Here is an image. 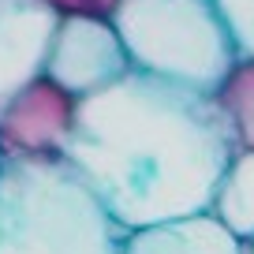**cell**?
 <instances>
[{"instance_id": "1", "label": "cell", "mask_w": 254, "mask_h": 254, "mask_svg": "<svg viewBox=\"0 0 254 254\" xmlns=\"http://www.w3.org/2000/svg\"><path fill=\"white\" fill-rule=\"evenodd\" d=\"M232 142L209 94L131 71L79 97L64 157L120 228L209 209Z\"/></svg>"}, {"instance_id": "2", "label": "cell", "mask_w": 254, "mask_h": 254, "mask_svg": "<svg viewBox=\"0 0 254 254\" xmlns=\"http://www.w3.org/2000/svg\"><path fill=\"white\" fill-rule=\"evenodd\" d=\"M124 236L67 157H0V254H120Z\"/></svg>"}, {"instance_id": "3", "label": "cell", "mask_w": 254, "mask_h": 254, "mask_svg": "<svg viewBox=\"0 0 254 254\" xmlns=\"http://www.w3.org/2000/svg\"><path fill=\"white\" fill-rule=\"evenodd\" d=\"M112 26L135 71L198 94H213L239 56L213 0H120Z\"/></svg>"}, {"instance_id": "4", "label": "cell", "mask_w": 254, "mask_h": 254, "mask_svg": "<svg viewBox=\"0 0 254 254\" xmlns=\"http://www.w3.org/2000/svg\"><path fill=\"white\" fill-rule=\"evenodd\" d=\"M79 97L45 71L0 105V157H64L75 131Z\"/></svg>"}, {"instance_id": "5", "label": "cell", "mask_w": 254, "mask_h": 254, "mask_svg": "<svg viewBox=\"0 0 254 254\" xmlns=\"http://www.w3.org/2000/svg\"><path fill=\"white\" fill-rule=\"evenodd\" d=\"M41 71L67 94L90 97L131 71L112 19H56Z\"/></svg>"}, {"instance_id": "6", "label": "cell", "mask_w": 254, "mask_h": 254, "mask_svg": "<svg viewBox=\"0 0 254 254\" xmlns=\"http://www.w3.org/2000/svg\"><path fill=\"white\" fill-rule=\"evenodd\" d=\"M56 15L41 0H0V105L41 75Z\"/></svg>"}, {"instance_id": "7", "label": "cell", "mask_w": 254, "mask_h": 254, "mask_svg": "<svg viewBox=\"0 0 254 254\" xmlns=\"http://www.w3.org/2000/svg\"><path fill=\"white\" fill-rule=\"evenodd\" d=\"M120 254H243V243L209 209H202V213L131 228L120 243Z\"/></svg>"}, {"instance_id": "8", "label": "cell", "mask_w": 254, "mask_h": 254, "mask_svg": "<svg viewBox=\"0 0 254 254\" xmlns=\"http://www.w3.org/2000/svg\"><path fill=\"white\" fill-rule=\"evenodd\" d=\"M209 213L239 239L254 243V153L236 150L224 165L221 180L209 198Z\"/></svg>"}, {"instance_id": "9", "label": "cell", "mask_w": 254, "mask_h": 254, "mask_svg": "<svg viewBox=\"0 0 254 254\" xmlns=\"http://www.w3.org/2000/svg\"><path fill=\"white\" fill-rule=\"evenodd\" d=\"M224 131H228L232 150L254 153V56H236L224 79L209 94Z\"/></svg>"}, {"instance_id": "10", "label": "cell", "mask_w": 254, "mask_h": 254, "mask_svg": "<svg viewBox=\"0 0 254 254\" xmlns=\"http://www.w3.org/2000/svg\"><path fill=\"white\" fill-rule=\"evenodd\" d=\"M239 56H254V0H213Z\"/></svg>"}, {"instance_id": "11", "label": "cell", "mask_w": 254, "mask_h": 254, "mask_svg": "<svg viewBox=\"0 0 254 254\" xmlns=\"http://www.w3.org/2000/svg\"><path fill=\"white\" fill-rule=\"evenodd\" d=\"M56 19H112L120 0H41Z\"/></svg>"}, {"instance_id": "12", "label": "cell", "mask_w": 254, "mask_h": 254, "mask_svg": "<svg viewBox=\"0 0 254 254\" xmlns=\"http://www.w3.org/2000/svg\"><path fill=\"white\" fill-rule=\"evenodd\" d=\"M243 254H254V243H243Z\"/></svg>"}]
</instances>
